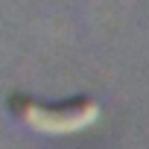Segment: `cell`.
Wrapping results in <instances>:
<instances>
[{"label":"cell","mask_w":149,"mask_h":149,"mask_svg":"<svg viewBox=\"0 0 149 149\" xmlns=\"http://www.w3.org/2000/svg\"><path fill=\"white\" fill-rule=\"evenodd\" d=\"M12 114L29 126L32 132H41V134H56V137H64V134H82L88 129H94L100 120H102V108L97 100L91 97H73V100H61V102H44L38 97H24V94H15L12 102H9Z\"/></svg>","instance_id":"6da1fadb"}]
</instances>
